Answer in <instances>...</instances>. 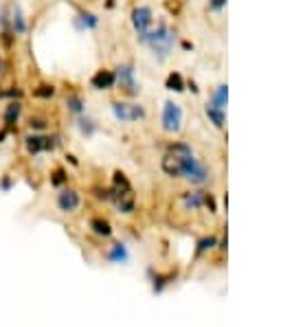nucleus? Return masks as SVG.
Segmentation results:
<instances>
[{"label":"nucleus","instance_id":"obj_1","mask_svg":"<svg viewBox=\"0 0 281 327\" xmlns=\"http://www.w3.org/2000/svg\"><path fill=\"white\" fill-rule=\"evenodd\" d=\"M191 158H194V151H191V148L187 143H174V145H169L165 158H163V172H165L167 176H171V178L182 176V172H185V165L189 163Z\"/></svg>","mask_w":281,"mask_h":327},{"label":"nucleus","instance_id":"obj_2","mask_svg":"<svg viewBox=\"0 0 281 327\" xmlns=\"http://www.w3.org/2000/svg\"><path fill=\"white\" fill-rule=\"evenodd\" d=\"M143 40L147 42L158 55L165 58V55L171 51V44H174V33H171L169 29H165V27H161V29H156L154 33H145Z\"/></svg>","mask_w":281,"mask_h":327},{"label":"nucleus","instance_id":"obj_3","mask_svg":"<svg viewBox=\"0 0 281 327\" xmlns=\"http://www.w3.org/2000/svg\"><path fill=\"white\" fill-rule=\"evenodd\" d=\"M182 123V110L180 106L174 101H167L165 108H163V127L167 132H178Z\"/></svg>","mask_w":281,"mask_h":327},{"label":"nucleus","instance_id":"obj_4","mask_svg":"<svg viewBox=\"0 0 281 327\" xmlns=\"http://www.w3.org/2000/svg\"><path fill=\"white\" fill-rule=\"evenodd\" d=\"M112 112L119 121H139L145 117V110L140 106H132V103H112Z\"/></svg>","mask_w":281,"mask_h":327},{"label":"nucleus","instance_id":"obj_5","mask_svg":"<svg viewBox=\"0 0 281 327\" xmlns=\"http://www.w3.org/2000/svg\"><path fill=\"white\" fill-rule=\"evenodd\" d=\"M132 25L134 29L140 33V37L145 35V33H149V27H152V11H149L147 7H139L132 11Z\"/></svg>","mask_w":281,"mask_h":327},{"label":"nucleus","instance_id":"obj_6","mask_svg":"<svg viewBox=\"0 0 281 327\" xmlns=\"http://www.w3.org/2000/svg\"><path fill=\"white\" fill-rule=\"evenodd\" d=\"M57 207L62 208L64 213L75 211V208L79 207V193L73 191V189H64V191L57 196Z\"/></svg>","mask_w":281,"mask_h":327},{"label":"nucleus","instance_id":"obj_7","mask_svg":"<svg viewBox=\"0 0 281 327\" xmlns=\"http://www.w3.org/2000/svg\"><path fill=\"white\" fill-rule=\"evenodd\" d=\"M182 176L189 178L191 182H204V180H207V172H204V167L198 163V160L191 158L189 163L185 165V172H182Z\"/></svg>","mask_w":281,"mask_h":327},{"label":"nucleus","instance_id":"obj_8","mask_svg":"<svg viewBox=\"0 0 281 327\" xmlns=\"http://www.w3.org/2000/svg\"><path fill=\"white\" fill-rule=\"evenodd\" d=\"M90 84H92V88H97V90H108L116 84V75L112 73V70H97L95 77L90 79Z\"/></svg>","mask_w":281,"mask_h":327},{"label":"nucleus","instance_id":"obj_9","mask_svg":"<svg viewBox=\"0 0 281 327\" xmlns=\"http://www.w3.org/2000/svg\"><path fill=\"white\" fill-rule=\"evenodd\" d=\"M116 79H119L121 88H125L130 94L137 92V84H134V75H132V68H130V66H121L119 73H116Z\"/></svg>","mask_w":281,"mask_h":327},{"label":"nucleus","instance_id":"obj_10","mask_svg":"<svg viewBox=\"0 0 281 327\" xmlns=\"http://www.w3.org/2000/svg\"><path fill=\"white\" fill-rule=\"evenodd\" d=\"M9 25H11V29L13 33H25L27 29V25H25V18H22V11H20V7L18 4H13V13H11V20H9Z\"/></svg>","mask_w":281,"mask_h":327},{"label":"nucleus","instance_id":"obj_11","mask_svg":"<svg viewBox=\"0 0 281 327\" xmlns=\"http://www.w3.org/2000/svg\"><path fill=\"white\" fill-rule=\"evenodd\" d=\"M20 112H22L20 101H11L4 108V123H7V125H13V123L20 119Z\"/></svg>","mask_w":281,"mask_h":327},{"label":"nucleus","instance_id":"obj_12","mask_svg":"<svg viewBox=\"0 0 281 327\" xmlns=\"http://www.w3.org/2000/svg\"><path fill=\"white\" fill-rule=\"evenodd\" d=\"M25 145H27V151L29 154H37V151H44V136H27L25 139Z\"/></svg>","mask_w":281,"mask_h":327},{"label":"nucleus","instance_id":"obj_13","mask_svg":"<svg viewBox=\"0 0 281 327\" xmlns=\"http://www.w3.org/2000/svg\"><path fill=\"white\" fill-rule=\"evenodd\" d=\"M226 99H228V88H226V86H220L218 92L213 94V103H211V106H213V108H220V110H222V108L226 106Z\"/></svg>","mask_w":281,"mask_h":327},{"label":"nucleus","instance_id":"obj_14","mask_svg":"<svg viewBox=\"0 0 281 327\" xmlns=\"http://www.w3.org/2000/svg\"><path fill=\"white\" fill-rule=\"evenodd\" d=\"M167 88L174 90V92H182V90H185V82H182L180 73H171L169 77H167Z\"/></svg>","mask_w":281,"mask_h":327},{"label":"nucleus","instance_id":"obj_15","mask_svg":"<svg viewBox=\"0 0 281 327\" xmlns=\"http://www.w3.org/2000/svg\"><path fill=\"white\" fill-rule=\"evenodd\" d=\"M55 94V86H51V84H42V86L33 88V97L37 99H51Z\"/></svg>","mask_w":281,"mask_h":327},{"label":"nucleus","instance_id":"obj_16","mask_svg":"<svg viewBox=\"0 0 281 327\" xmlns=\"http://www.w3.org/2000/svg\"><path fill=\"white\" fill-rule=\"evenodd\" d=\"M207 117L211 121L215 123L218 127H222L224 125V112L220 110V108H213V106H207Z\"/></svg>","mask_w":281,"mask_h":327},{"label":"nucleus","instance_id":"obj_17","mask_svg":"<svg viewBox=\"0 0 281 327\" xmlns=\"http://www.w3.org/2000/svg\"><path fill=\"white\" fill-rule=\"evenodd\" d=\"M90 226L95 229V233H97V235H110V233H112L110 224H108L106 220H99V217H95V220L90 222Z\"/></svg>","mask_w":281,"mask_h":327},{"label":"nucleus","instance_id":"obj_18","mask_svg":"<svg viewBox=\"0 0 281 327\" xmlns=\"http://www.w3.org/2000/svg\"><path fill=\"white\" fill-rule=\"evenodd\" d=\"M79 18H82V20H79V22H82V27H88V29L97 27V22H99V20H97L95 13H82Z\"/></svg>","mask_w":281,"mask_h":327},{"label":"nucleus","instance_id":"obj_19","mask_svg":"<svg viewBox=\"0 0 281 327\" xmlns=\"http://www.w3.org/2000/svg\"><path fill=\"white\" fill-rule=\"evenodd\" d=\"M66 106H68L70 112H82V99H79V97H68Z\"/></svg>","mask_w":281,"mask_h":327},{"label":"nucleus","instance_id":"obj_20","mask_svg":"<svg viewBox=\"0 0 281 327\" xmlns=\"http://www.w3.org/2000/svg\"><path fill=\"white\" fill-rule=\"evenodd\" d=\"M64 180H66V174H64V169H55V174H53V178H51V182H53L55 187H59Z\"/></svg>","mask_w":281,"mask_h":327},{"label":"nucleus","instance_id":"obj_21","mask_svg":"<svg viewBox=\"0 0 281 327\" xmlns=\"http://www.w3.org/2000/svg\"><path fill=\"white\" fill-rule=\"evenodd\" d=\"M0 97H11V99H20L22 97V90L20 88H16V86H11L9 90H4V92H0Z\"/></svg>","mask_w":281,"mask_h":327},{"label":"nucleus","instance_id":"obj_22","mask_svg":"<svg viewBox=\"0 0 281 327\" xmlns=\"http://www.w3.org/2000/svg\"><path fill=\"white\" fill-rule=\"evenodd\" d=\"M29 127H31V130H44V127H46V121H44V119H31V121H29Z\"/></svg>","mask_w":281,"mask_h":327},{"label":"nucleus","instance_id":"obj_23","mask_svg":"<svg viewBox=\"0 0 281 327\" xmlns=\"http://www.w3.org/2000/svg\"><path fill=\"white\" fill-rule=\"evenodd\" d=\"M226 4V0H211V9H222Z\"/></svg>","mask_w":281,"mask_h":327},{"label":"nucleus","instance_id":"obj_24","mask_svg":"<svg viewBox=\"0 0 281 327\" xmlns=\"http://www.w3.org/2000/svg\"><path fill=\"white\" fill-rule=\"evenodd\" d=\"M82 130L90 134V132H92V125H90V121H82Z\"/></svg>","mask_w":281,"mask_h":327},{"label":"nucleus","instance_id":"obj_25","mask_svg":"<svg viewBox=\"0 0 281 327\" xmlns=\"http://www.w3.org/2000/svg\"><path fill=\"white\" fill-rule=\"evenodd\" d=\"M0 68H2V59H0Z\"/></svg>","mask_w":281,"mask_h":327}]
</instances>
